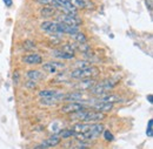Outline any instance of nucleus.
<instances>
[{
  "mask_svg": "<svg viewBox=\"0 0 153 149\" xmlns=\"http://www.w3.org/2000/svg\"><path fill=\"white\" fill-rule=\"evenodd\" d=\"M57 20V22H62L71 27H78L79 25H81V20L76 17V14H60L58 15Z\"/></svg>",
  "mask_w": 153,
  "mask_h": 149,
  "instance_id": "obj_3",
  "label": "nucleus"
},
{
  "mask_svg": "<svg viewBox=\"0 0 153 149\" xmlns=\"http://www.w3.org/2000/svg\"><path fill=\"white\" fill-rule=\"evenodd\" d=\"M147 99H149V101H150V103H152V95H149V96H147Z\"/></svg>",
  "mask_w": 153,
  "mask_h": 149,
  "instance_id": "obj_28",
  "label": "nucleus"
},
{
  "mask_svg": "<svg viewBox=\"0 0 153 149\" xmlns=\"http://www.w3.org/2000/svg\"><path fill=\"white\" fill-rule=\"evenodd\" d=\"M22 61L27 65H40V63H42V58L37 53H32V54L24 56Z\"/></svg>",
  "mask_w": 153,
  "mask_h": 149,
  "instance_id": "obj_8",
  "label": "nucleus"
},
{
  "mask_svg": "<svg viewBox=\"0 0 153 149\" xmlns=\"http://www.w3.org/2000/svg\"><path fill=\"white\" fill-rule=\"evenodd\" d=\"M93 109H96V112L99 113H107L110 112L112 108H113V103H110V102H100V101H97L96 103L92 106Z\"/></svg>",
  "mask_w": 153,
  "mask_h": 149,
  "instance_id": "obj_9",
  "label": "nucleus"
},
{
  "mask_svg": "<svg viewBox=\"0 0 153 149\" xmlns=\"http://www.w3.org/2000/svg\"><path fill=\"white\" fill-rule=\"evenodd\" d=\"M25 87H27V88H36V87H37V82L30 80V81H27V82L25 83Z\"/></svg>",
  "mask_w": 153,
  "mask_h": 149,
  "instance_id": "obj_25",
  "label": "nucleus"
},
{
  "mask_svg": "<svg viewBox=\"0 0 153 149\" xmlns=\"http://www.w3.org/2000/svg\"><path fill=\"white\" fill-rule=\"evenodd\" d=\"M76 66H78V68H85V67L90 66V62L88 61H79V62H76Z\"/></svg>",
  "mask_w": 153,
  "mask_h": 149,
  "instance_id": "obj_24",
  "label": "nucleus"
},
{
  "mask_svg": "<svg viewBox=\"0 0 153 149\" xmlns=\"http://www.w3.org/2000/svg\"><path fill=\"white\" fill-rule=\"evenodd\" d=\"M56 12H57V8H54V7H52V6H46V7H42V8L40 10V14H41L42 17H45V18H48V17L54 15Z\"/></svg>",
  "mask_w": 153,
  "mask_h": 149,
  "instance_id": "obj_15",
  "label": "nucleus"
},
{
  "mask_svg": "<svg viewBox=\"0 0 153 149\" xmlns=\"http://www.w3.org/2000/svg\"><path fill=\"white\" fill-rule=\"evenodd\" d=\"M99 74V69L94 66H88L85 68H76L71 72L70 76L76 80H84V79H92Z\"/></svg>",
  "mask_w": 153,
  "mask_h": 149,
  "instance_id": "obj_1",
  "label": "nucleus"
},
{
  "mask_svg": "<svg viewBox=\"0 0 153 149\" xmlns=\"http://www.w3.org/2000/svg\"><path fill=\"white\" fill-rule=\"evenodd\" d=\"M94 85H96V81L93 79H84L78 85H76L74 87L80 89V91H85V89H91Z\"/></svg>",
  "mask_w": 153,
  "mask_h": 149,
  "instance_id": "obj_11",
  "label": "nucleus"
},
{
  "mask_svg": "<svg viewBox=\"0 0 153 149\" xmlns=\"http://www.w3.org/2000/svg\"><path fill=\"white\" fill-rule=\"evenodd\" d=\"M64 67H65V65L60 63V62H47V63L42 65L44 71L47 73H51V74H56V73H58L59 68H64Z\"/></svg>",
  "mask_w": 153,
  "mask_h": 149,
  "instance_id": "obj_7",
  "label": "nucleus"
},
{
  "mask_svg": "<svg viewBox=\"0 0 153 149\" xmlns=\"http://www.w3.org/2000/svg\"><path fill=\"white\" fill-rule=\"evenodd\" d=\"M82 99V93L81 92H73L64 95V100L68 102H79Z\"/></svg>",
  "mask_w": 153,
  "mask_h": 149,
  "instance_id": "obj_13",
  "label": "nucleus"
},
{
  "mask_svg": "<svg viewBox=\"0 0 153 149\" xmlns=\"http://www.w3.org/2000/svg\"><path fill=\"white\" fill-rule=\"evenodd\" d=\"M152 125H153V121L152 120H150L149 121V126H147V131H146V134H147V136H150V137H152L153 133H152Z\"/></svg>",
  "mask_w": 153,
  "mask_h": 149,
  "instance_id": "obj_23",
  "label": "nucleus"
},
{
  "mask_svg": "<svg viewBox=\"0 0 153 149\" xmlns=\"http://www.w3.org/2000/svg\"><path fill=\"white\" fill-rule=\"evenodd\" d=\"M145 4L147 6V8L150 11H152V7H153V0H145Z\"/></svg>",
  "mask_w": 153,
  "mask_h": 149,
  "instance_id": "obj_26",
  "label": "nucleus"
},
{
  "mask_svg": "<svg viewBox=\"0 0 153 149\" xmlns=\"http://www.w3.org/2000/svg\"><path fill=\"white\" fill-rule=\"evenodd\" d=\"M72 37H73V39L76 40L79 45L86 44V41H87V39H86V37H85V34H84V33H80V32L76 33V34H74V35H72Z\"/></svg>",
  "mask_w": 153,
  "mask_h": 149,
  "instance_id": "obj_16",
  "label": "nucleus"
},
{
  "mask_svg": "<svg viewBox=\"0 0 153 149\" xmlns=\"http://www.w3.org/2000/svg\"><path fill=\"white\" fill-rule=\"evenodd\" d=\"M60 139H68L71 136H74V131L73 129H62L58 135Z\"/></svg>",
  "mask_w": 153,
  "mask_h": 149,
  "instance_id": "obj_17",
  "label": "nucleus"
},
{
  "mask_svg": "<svg viewBox=\"0 0 153 149\" xmlns=\"http://www.w3.org/2000/svg\"><path fill=\"white\" fill-rule=\"evenodd\" d=\"M37 2L41 4V5H47V6H53L54 8H59L60 10V6L58 5V2L56 0H37Z\"/></svg>",
  "mask_w": 153,
  "mask_h": 149,
  "instance_id": "obj_19",
  "label": "nucleus"
},
{
  "mask_svg": "<svg viewBox=\"0 0 153 149\" xmlns=\"http://www.w3.org/2000/svg\"><path fill=\"white\" fill-rule=\"evenodd\" d=\"M60 141H61V139H60L58 135H53V136H51V137L44 140V142H41V145L46 149L53 148V147H56V146H58V145L60 143Z\"/></svg>",
  "mask_w": 153,
  "mask_h": 149,
  "instance_id": "obj_10",
  "label": "nucleus"
},
{
  "mask_svg": "<svg viewBox=\"0 0 153 149\" xmlns=\"http://www.w3.org/2000/svg\"><path fill=\"white\" fill-rule=\"evenodd\" d=\"M41 30L47 32V33H51L53 34L54 37H57L58 34V24L57 22H53V21H44L41 25H40Z\"/></svg>",
  "mask_w": 153,
  "mask_h": 149,
  "instance_id": "obj_6",
  "label": "nucleus"
},
{
  "mask_svg": "<svg viewBox=\"0 0 153 149\" xmlns=\"http://www.w3.org/2000/svg\"><path fill=\"white\" fill-rule=\"evenodd\" d=\"M52 56L57 58V59H60V60H72L74 58V55L68 54V53L64 52L62 49H53L52 51Z\"/></svg>",
  "mask_w": 153,
  "mask_h": 149,
  "instance_id": "obj_12",
  "label": "nucleus"
},
{
  "mask_svg": "<svg viewBox=\"0 0 153 149\" xmlns=\"http://www.w3.org/2000/svg\"><path fill=\"white\" fill-rule=\"evenodd\" d=\"M22 48H24L25 51H34L37 47H36V44H34L33 41H31V40H26V41L24 42Z\"/></svg>",
  "mask_w": 153,
  "mask_h": 149,
  "instance_id": "obj_20",
  "label": "nucleus"
},
{
  "mask_svg": "<svg viewBox=\"0 0 153 149\" xmlns=\"http://www.w3.org/2000/svg\"><path fill=\"white\" fill-rule=\"evenodd\" d=\"M4 2L6 4V6H12V0H4Z\"/></svg>",
  "mask_w": 153,
  "mask_h": 149,
  "instance_id": "obj_27",
  "label": "nucleus"
},
{
  "mask_svg": "<svg viewBox=\"0 0 153 149\" xmlns=\"http://www.w3.org/2000/svg\"><path fill=\"white\" fill-rule=\"evenodd\" d=\"M41 105H44V106H53V105H57L58 101L56 97H48V99H41Z\"/></svg>",
  "mask_w": 153,
  "mask_h": 149,
  "instance_id": "obj_18",
  "label": "nucleus"
},
{
  "mask_svg": "<svg viewBox=\"0 0 153 149\" xmlns=\"http://www.w3.org/2000/svg\"><path fill=\"white\" fill-rule=\"evenodd\" d=\"M102 133H104V137H105L106 141H113V140H114L113 134H112L110 131H104Z\"/></svg>",
  "mask_w": 153,
  "mask_h": 149,
  "instance_id": "obj_22",
  "label": "nucleus"
},
{
  "mask_svg": "<svg viewBox=\"0 0 153 149\" xmlns=\"http://www.w3.org/2000/svg\"><path fill=\"white\" fill-rule=\"evenodd\" d=\"M84 109H86V106L82 102H68L61 107L60 112L64 114H73V113L80 112Z\"/></svg>",
  "mask_w": 153,
  "mask_h": 149,
  "instance_id": "obj_4",
  "label": "nucleus"
},
{
  "mask_svg": "<svg viewBox=\"0 0 153 149\" xmlns=\"http://www.w3.org/2000/svg\"><path fill=\"white\" fill-rule=\"evenodd\" d=\"M71 4L74 6V7H78V8H85L86 7V1L85 0H70Z\"/></svg>",
  "mask_w": 153,
  "mask_h": 149,
  "instance_id": "obj_21",
  "label": "nucleus"
},
{
  "mask_svg": "<svg viewBox=\"0 0 153 149\" xmlns=\"http://www.w3.org/2000/svg\"><path fill=\"white\" fill-rule=\"evenodd\" d=\"M114 86H115L114 81H112V80H104V81H101L99 83H96L90 89V92H91V94L97 95V96H102L105 94H108L107 92L111 91V89H113Z\"/></svg>",
  "mask_w": 153,
  "mask_h": 149,
  "instance_id": "obj_2",
  "label": "nucleus"
},
{
  "mask_svg": "<svg viewBox=\"0 0 153 149\" xmlns=\"http://www.w3.org/2000/svg\"><path fill=\"white\" fill-rule=\"evenodd\" d=\"M26 76L30 79V80H32V81H39V80H42L44 77H45V75L42 74L40 71H36V69H33V71H28L27 73H26Z\"/></svg>",
  "mask_w": 153,
  "mask_h": 149,
  "instance_id": "obj_14",
  "label": "nucleus"
},
{
  "mask_svg": "<svg viewBox=\"0 0 153 149\" xmlns=\"http://www.w3.org/2000/svg\"><path fill=\"white\" fill-rule=\"evenodd\" d=\"M105 119V114L99 112H92V111H85V115L82 121L85 123H96Z\"/></svg>",
  "mask_w": 153,
  "mask_h": 149,
  "instance_id": "obj_5",
  "label": "nucleus"
}]
</instances>
